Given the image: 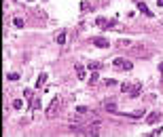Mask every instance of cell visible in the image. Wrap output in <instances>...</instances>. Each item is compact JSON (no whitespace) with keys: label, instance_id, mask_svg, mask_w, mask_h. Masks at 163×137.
Returning <instances> with one entry per match:
<instances>
[{"label":"cell","instance_id":"obj_1","mask_svg":"<svg viewBox=\"0 0 163 137\" xmlns=\"http://www.w3.org/2000/svg\"><path fill=\"white\" fill-rule=\"evenodd\" d=\"M112 68L115 70H121V72H129V70L133 68V63L129 61V59H123V57H117L115 61H112Z\"/></svg>","mask_w":163,"mask_h":137},{"label":"cell","instance_id":"obj_2","mask_svg":"<svg viewBox=\"0 0 163 137\" xmlns=\"http://www.w3.org/2000/svg\"><path fill=\"white\" fill-rule=\"evenodd\" d=\"M62 103H64V99H59V97H55V99L51 101V106L47 108V116L49 118H55V114L62 110Z\"/></svg>","mask_w":163,"mask_h":137},{"label":"cell","instance_id":"obj_3","mask_svg":"<svg viewBox=\"0 0 163 137\" xmlns=\"http://www.w3.org/2000/svg\"><path fill=\"white\" fill-rule=\"evenodd\" d=\"M104 108L108 110V112H117V101H115V97H108V99L104 101Z\"/></svg>","mask_w":163,"mask_h":137},{"label":"cell","instance_id":"obj_4","mask_svg":"<svg viewBox=\"0 0 163 137\" xmlns=\"http://www.w3.org/2000/svg\"><path fill=\"white\" fill-rule=\"evenodd\" d=\"M91 42H93L95 47H102V49H108V47H110V42H108L106 38H100V36H97V38H93Z\"/></svg>","mask_w":163,"mask_h":137},{"label":"cell","instance_id":"obj_5","mask_svg":"<svg viewBox=\"0 0 163 137\" xmlns=\"http://www.w3.org/2000/svg\"><path fill=\"white\" fill-rule=\"evenodd\" d=\"M159 118H161L159 112H150L148 118H146V122H148V124H157V122H159Z\"/></svg>","mask_w":163,"mask_h":137},{"label":"cell","instance_id":"obj_6","mask_svg":"<svg viewBox=\"0 0 163 137\" xmlns=\"http://www.w3.org/2000/svg\"><path fill=\"white\" fill-rule=\"evenodd\" d=\"M140 93H142V82H135V84L131 86V91H129V95H131V97H138Z\"/></svg>","mask_w":163,"mask_h":137},{"label":"cell","instance_id":"obj_7","mask_svg":"<svg viewBox=\"0 0 163 137\" xmlns=\"http://www.w3.org/2000/svg\"><path fill=\"white\" fill-rule=\"evenodd\" d=\"M138 9H140V11H142V13L146 15V17H153V15H150V11H148V7H146V4H144V2H138Z\"/></svg>","mask_w":163,"mask_h":137},{"label":"cell","instance_id":"obj_8","mask_svg":"<svg viewBox=\"0 0 163 137\" xmlns=\"http://www.w3.org/2000/svg\"><path fill=\"white\" fill-rule=\"evenodd\" d=\"M45 80H47V74H40L38 78H36V86H38V89H40V86L45 84Z\"/></svg>","mask_w":163,"mask_h":137},{"label":"cell","instance_id":"obj_9","mask_svg":"<svg viewBox=\"0 0 163 137\" xmlns=\"http://www.w3.org/2000/svg\"><path fill=\"white\" fill-rule=\"evenodd\" d=\"M76 76L80 80H85V68H83V65H76Z\"/></svg>","mask_w":163,"mask_h":137},{"label":"cell","instance_id":"obj_10","mask_svg":"<svg viewBox=\"0 0 163 137\" xmlns=\"http://www.w3.org/2000/svg\"><path fill=\"white\" fill-rule=\"evenodd\" d=\"M131 86H133V84H129V82H123V84H121V91H123V93H129V91H131Z\"/></svg>","mask_w":163,"mask_h":137},{"label":"cell","instance_id":"obj_11","mask_svg":"<svg viewBox=\"0 0 163 137\" xmlns=\"http://www.w3.org/2000/svg\"><path fill=\"white\" fill-rule=\"evenodd\" d=\"M57 42H59V45L66 42V32H59V34H57Z\"/></svg>","mask_w":163,"mask_h":137},{"label":"cell","instance_id":"obj_12","mask_svg":"<svg viewBox=\"0 0 163 137\" xmlns=\"http://www.w3.org/2000/svg\"><path fill=\"white\" fill-rule=\"evenodd\" d=\"M87 68H89V70H93V72H97V70H100L102 65L97 63V61H93V63H89V65H87Z\"/></svg>","mask_w":163,"mask_h":137},{"label":"cell","instance_id":"obj_13","mask_svg":"<svg viewBox=\"0 0 163 137\" xmlns=\"http://www.w3.org/2000/svg\"><path fill=\"white\" fill-rule=\"evenodd\" d=\"M97 25L104 27V25H106V19H104V17H97Z\"/></svg>","mask_w":163,"mask_h":137},{"label":"cell","instance_id":"obj_14","mask_svg":"<svg viewBox=\"0 0 163 137\" xmlns=\"http://www.w3.org/2000/svg\"><path fill=\"white\" fill-rule=\"evenodd\" d=\"M7 78H9V80H17V78H19V74H15V72H11V74L7 76Z\"/></svg>","mask_w":163,"mask_h":137},{"label":"cell","instance_id":"obj_15","mask_svg":"<svg viewBox=\"0 0 163 137\" xmlns=\"http://www.w3.org/2000/svg\"><path fill=\"white\" fill-rule=\"evenodd\" d=\"M21 106H23V103H21V99H17V101H13V108H15V110H19Z\"/></svg>","mask_w":163,"mask_h":137},{"label":"cell","instance_id":"obj_16","mask_svg":"<svg viewBox=\"0 0 163 137\" xmlns=\"http://www.w3.org/2000/svg\"><path fill=\"white\" fill-rule=\"evenodd\" d=\"M104 82H106L108 86H115V84H117V80H112V78H108V80H104Z\"/></svg>","mask_w":163,"mask_h":137},{"label":"cell","instance_id":"obj_17","mask_svg":"<svg viewBox=\"0 0 163 137\" xmlns=\"http://www.w3.org/2000/svg\"><path fill=\"white\" fill-rule=\"evenodd\" d=\"M15 25H17V27H23V19L17 17V19H15Z\"/></svg>","mask_w":163,"mask_h":137},{"label":"cell","instance_id":"obj_18","mask_svg":"<svg viewBox=\"0 0 163 137\" xmlns=\"http://www.w3.org/2000/svg\"><path fill=\"white\" fill-rule=\"evenodd\" d=\"M89 82H91V84H95V82H97V74H91V78H89Z\"/></svg>","mask_w":163,"mask_h":137},{"label":"cell","instance_id":"obj_19","mask_svg":"<svg viewBox=\"0 0 163 137\" xmlns=\"http://www.w3.org/2000/svg\"><path fill=\"white\" fill-rule=\"evenodd\" d=\"M76 112H78V114H87V108L80 106V108H76Z\"/></svg>","mask_w":163,"mask_h":137},{"label":"cell","instance_id":"obj_20","mask_svg":"<svg viewBox=\"0 0 163 137\" xmlns=\"http://www.w3.org/2000/svg\"><path fill=\"white\" fill-rule=\"evenodd\" d=\"M157 4H159V7H163V0H157Z\"/></svg>","mask_w":163,"mask_h":137},{"label":"cell","instance_id":"obj_21","mask_svg":"<svg viewBox=\"0 0 163 137\" xmlns=\"http://www.w3.org/2000/svg\"><path fill=\"white\" fill-rule=\"evenodd\" d=\"M159 70H161V72H163V63H159Z\"/></svg>","mask_w":163,"mask_h":137},{"label":"cell","instance_id":"obj_22","mask_svg":"<svg viewBox=\"0 0 163 137\" xmlns=\"http://www.w3.org/2000/svg\"><path fill=\"white\" fill-rule=\"evenodd\" d=\"M30 2H34V0H30Z\"/></svg>","mask_w":163,"mask_h":137}]
</instances>
